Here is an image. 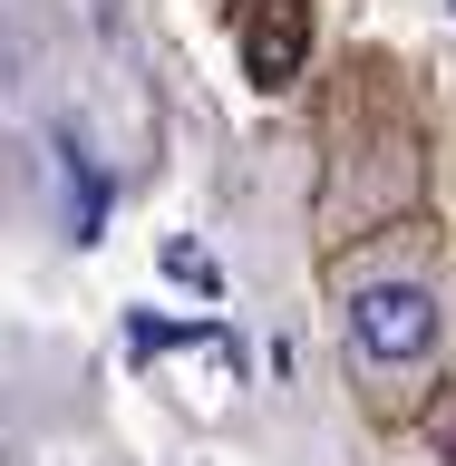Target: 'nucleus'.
Instances as JSON below:
<instances>
[{"instance_id":"obj_1","label":"nucleus","mask_w":456,"mask_h":466,"mask_svg":"<svg viewBox=\"0 0 456 466\" xmlns=\"http://www.w3.org/2000/svg\"><path fill=\"white\" fill-rule=\"evenodd\" d=\"M447 320H456V291H447L437 224H389L330 262V340H340V379L360 389L370 418H418L437 399Z\"/></svg>"}]
</instances>
